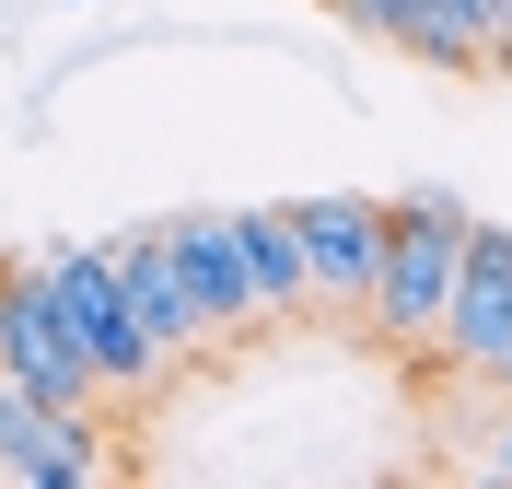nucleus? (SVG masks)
<instances>
[{
	"mask_svg": "<svg viewBox=\"0 0 512 489\" xmlns=\"http://www.w3.org/2000/svg\"><path fill=\"white\" fill-rule=\"evenodd\" d=\"M466 222H478V210H466L454 187H408V198H396V233H384V268H373V303H361L384 350H431V338H443Z\"/></svg>",
	"mask_w": 512,
	"mask_h": 489,
	"instance_id": "obj_1",
	"label": "nucleus"
},
{
	"mask_svg": "<svg viewBox=\"0 0 512 489\" xmlns=\"http://www.w3.org/2000/svg\"><path fill=\"white\" fill-rule=\"evenodd\" d=\"M47 292H59V315H70V338H82V361L105 373V396H152L175 361L152 350V326L128 315V292H117V257L105 245H47Z\"/></svg>",
	"mask_w": 512,
	"mask_h": 489,
	"instance_id": "obj_2",
	"label": "nucleus"
},
{
	"mask_svg": "<svg viewBox=\"0 0 512 489\" xmlns=\"http://www.w3.org/2000/svg\"><path fill=\"white\" fill-rule=\"evenodd\" d=\"M0 373H12L24 396H47V408H94V396H105V373L82 361L59 292H47V257L0 268Z\"/></svg>",
	"mask_w": 512,
	"mask_h": 489,
	"instance_id": "obj_3",
	"label": "nucleus"
},
{
	"mask_svg": "<svg viewBox=\"0 0 512 489\" xmlns=\"http://www.w3.org/2000/svg\"><path fill=\"white\" fill-rule=\"evenodd\" d=\"M0 478H24V489H94V478H117L105 420L94 408H47V396H24L12 373H0Z\"/></svg>",
	"mask_w": 512,
	"mask_h": 489,
	"instance_id": "obj_4",
	"label": "nucleus"
},
{
	"mask_svg": "<svg viewBox=\"0 0 512 489\" xmlns=\"http://www.w3.org/2000/svg\"><path fill=\"white\" fill-rule=\"evenodd\" d=\"M280 210H291V233H303L315 303H373V268H384V233H396V198L326 187V198H280Z\"/></svg>",
	"mask_w": 512,
	"mask_h": 489,
	"instance_id": "obj_5",
	"label": "nucleus"
},
{
	"mask_svg": "<svg viewBox=\"0 0 512 489\" xmlns=\"http://www.w3.org/2000/svg\"><path fill=\"white\" fill-rule=\"evenodd\" d=\"M443 350L489 385H512V233L466 222V257H454V303H443Z\"/></svg>",
	"mask_w": 512,
	"mask_h": 489,
	"instance_id": "obj_6",
	"label": "nucleus"
},
{
	"mask_svg": "<svg viewBox=\"0 0 512 489\" xmlns=\"http://www.w3.org/2000/svg\"><path fill=\"white\" fill-rule=\"evenodd\" d=\"M105 257H117V292H128V315L152 326L163 361H198V350H210V315H198V292H187V268H175L163 233H117Z\"/></svg>",
	"mask_w": 512,
	"mask_h": 489,
	"instance_id": "obj_7",
	"label": "nucleus"
},
{
	"mask_svg": "<svg viewBox=\"0 0 512 489\" xmlns=\"http://www.w3.org/2000/svg\"><path fill=\"white\" fill-rule=\"evenodd\" d=\"M163 245H175V268H187V292H198V315H210V338H245V326H256V268H245L233 210H187V222H163Z\"/></svg>",
	"mask_w": 512,
	"mask_h": 489,
	"instance_id": "obj_8",
	"label": "nucleus"
},
{
	"mask_svg": "<svg viewBox=\"0 0 512 489\" xmlns=\"http://www.w3.org/2000/svg\"><path fill=\"white\" fill-rule=\"evenodd\" d=\"M373 47H408V59L431 70H489V35L466 24V12H443V0H338Z\"/></svg>",
	"mask_w": 512,
	"mask_h": 489,
	"instance_id": "obj_9",
	"label": "nucleus"
},
{
	"mask_svg": "<svg viewBox=\"0 0 512 489\" xmlns=\"http://www.w3.org/2000/svg\"><path fill=\"white\" fill-rule=\"evenodd\" d=\"M233 233H245V268H256V326H291L315 303V268H303L291 210H233Z\"/></svg>",
	"mask_w": 512,
	"mask_h": 489,
	"instance_id": "obj_10",
	"label": "nucleus"
},
{
	"mask_svg": "<svg viewBox=\"0 0 512 489\" xmlns=\"http://www.w3.org/2000/svg\"><path fill=\"white\" fill-rule=\"evenodd\" d=\"M443 12H466V24L489 35V70H501V24H512V0H443Z\"/></svg>",
	"mask_w": 512,
	"mask_h": 489,
	"instance_id": "obj_11",
	"label": "nucleus"
},
{
	"mask_svg": "<svg viewBox=\"0 0 512 489\" xmlns=\"http://www.w3.org/2000/svg\"><path fill=\"white\" fill-rule=\"evenodd\" d=\"M478 466H489V478H512V420L489 431V455H478Z\"/></svg>",
	"mask_w": 512,
	"mask_h": 489,
	"instance_id": "obj_12",
	"label": "nucleus"
},
{
	"mask_svg": "<svg viewBox=\"0 0 512 489\" xmlns=\"http://www.w3.org/2000/svg\"><path fill=\"white\" fill-rule=\"evenodd\" d=\"M501 70H512V24H501Z\"/></svg>",
	"mask_w": 512,
	"mask_h": 489,
	"instance_id": "obj_13",
	"label": "nucleus"
},
{
	"mask_svg": "<svg viewBox=\"0 0 512 489\" xmlns=\"http://www.w3.org/2000/svg\"><path fill=\"white\" fill-rule=\"evenodd\" d=\"M0 268H12V257H0Z\"/></svg>",
	"mask_w": 512,
	"mask_h": 489,
	"instance_id": "obj_14",
	"label": "nucleus"
}]
</instances>
